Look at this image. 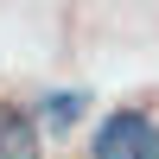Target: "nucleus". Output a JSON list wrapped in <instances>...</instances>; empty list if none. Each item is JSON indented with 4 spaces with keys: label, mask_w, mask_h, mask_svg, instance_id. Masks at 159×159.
<instances>
[{
    "label": "nucleus",
    "mask_w": 159,
    "mask_h": 159,
    "mask_svg": "<svg viewBox=\"0 0 159 159\" xmlns=\"http://www.w3.org/2000/svg\"><path fill=\"white\" fill-rule=\"evenodd\" d=\"M89 159H159V121L147 108H108L89 134Z\"/></svg>",
    "instance_id": "obj_1"
},
{
    "label": "nucleus",
    "mask_w": 159,
    "mask_h": 159,
    "mask_svg": "<svg viewBox=\"0 0 159 159\" xmlns=\"http://www.w3.org/2000/svg\"><path fill=\"white\" fill-rule=\"evenodd\" d=\"M32 115H38V127L45 134H76V121L89 115V83H51V89H38L32 96Z\"/></svg>",
    "instance_id": "obj_2"
},
{
    "label": "nucleus",
    "mask_w": 159,
    "mask_h": 159,
    "mask_svg": "<svg viewBox=\"0 0 159 159\" xmlns=\"http://www.w3.org/2000/svg\"><path fill=\"white\" fill-rule=\"evenodd\" d=\"M0 159H45V127L32 102H0Z\"/></svg>",
    "instance_id": "obj_3"
}]
</instances>
